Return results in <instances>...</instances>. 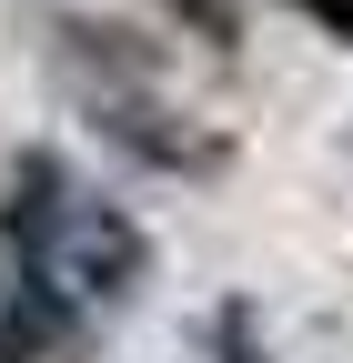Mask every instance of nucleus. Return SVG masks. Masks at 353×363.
I'll return each instance as SVG.
<instances>
[{
	"label": "nucleus",
	"mask_w": 353,
	"mask_h": 363,
	"mask_svg": "<svg viewBox=\"0 0 353 363\" xmlns=\"http://www.w3.org/2000/svg\"><path fill=\"white\" fill-rule=\"evenodd\" d=\"M192 343H202V363H273V353H262V313H252L242 293H223V303H212Z\"/></svg>",
	"instance_id": "423d86ee"
},
{
	"label": "nucleus",
	"mask_w": 353,
	"mask_h": 363,
	"mask_svg": "<svg viewBox=\"0 0 353 363\" xmlns=\"http://www.w3.org/2000/svg\"><path fill=\"white\" fill-rule=\"evenodd\" d=\"M162 21L182 30V40H202L212 61H242V40H252V21H242V0H162Z\"/></svg>",
	"instance_id": "39448f33"
},
{
	"label": "nucleus",
	"mask_w": 353,
	"mask_h": 363,
	"mask_svg": "<svg viewBox=\"0 0 353 363\" xmlns=\"http://www.w3.org/2000/svg\"><path fill=\"white\" fill-rule=\"evenodd\" d=\"M40 61L71 81V101H91V91H172V40L131 11H81V0H51V11L30 21Z\"/></svg>",
	"instance_id": "f03ea898"
},
{
	"label": "nucleus",
	"mask_w": 353,
	"mask_h": 363,
	"mask_svg": "<svg viewBox=\"0 0 353 363\" xmlns=\"http://www.w3.org/2000/svg\"><path fill=\"white\" fill-rule=\"evenodd\" d=\"M0 272H51L61 293H81L111 323L162 283V242L121 192H101L91 172L51 142H21L0 162Z\"/></svg>",
	"instance_id": "f257e3e1"
},
{
	"label": "nucleus",
	"mask_w": 353,
	"mask_h": 363,
	"mask_svg": "<svg viewBox=\"0 0 353 363\" xmlns=\"http://www.w3.org/2000/svg\"><path fill=\"white\" fill-rule=\"evenodd\" d=\"M293 11H303V21H313L323 40H343V51H353V0H293Z\"/></svg>",
	"instance_id": "0eeeda50"
},
{
	"label": "nucleus",
	"mask_w": 353,
	"mask_h": 363,
	"mask_svg": "<svg viewBox=\"0 0 353 363\" xmlns=\"http://www.w3.org/2000/svg\"><path fill=\"white\" fill-rule=\"evenodd\" d=\"M101 313L61 293L51 272H0V363H91Z\"/></svg>",
	"instance_id": "20e7f679"
},
{
	"label": "nucleus",
	"mask_w": 353,
	"mask_h": 363,
	"mask_svg": "<svg viewBox=\"0 0 353 363\" xmlns=\"http://www.w3.org/2000/svg\"><path fill=\"white\" fill-rule=\"evenodd\" d=\"M81 121H91V142L121 152V172H142V182H223L232 172V131H202L172 91H91Z\"/></svg>",
	"instance_id": "7ed1b4c3"
}]
</instances>
